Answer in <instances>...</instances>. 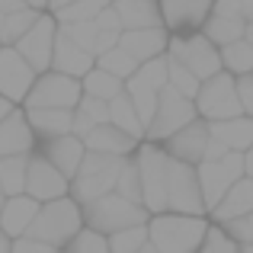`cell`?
Instances as JSON below:
<instances>
[{
    "instance_id": "1",
    "label": "cell",
    "mask_w": 253,
    "mask_h": 253,
    "mask_svg": "<svg viewBox=\"0 0 253 253\" xmlns=\"http://www.w3.org/2000/svg\"><path fill=\"white\" fill-rule=\"evenodd\" d=\"M211 221L196 215H151L148 244L157 253H199Z\"/></svg>"
},
{
    "instance_id": "2",
    "label": "cell",
    "mask_w": 253,
    "mask_h": 253,
    "mask_svg": "<svg viewBox=\"0 0 253 253\" xmlns=\"http://www.w3.org/2000/svg\"><path fill=\"white\" fill-rule=\"evenodd\" d=\"M81 228H84L81 205H77L71 196H64V199H55V202L39 205L36 221H32V228L26 231L23 237L42 241V244H48L51 250H64L77 237V231H81Z\"/></svg>"
},
{
    "instance_id": "3",
    "label": "cell",
    "mask_w": 253,
    "mask_h": 253,
    "mask_svg": "<svg viewBox=\"0 0 253 253\" xmlns=\"http://www.w3.org/2000/svg\"><path fill=\"white\" fill-rule=\"evenodd\" d=\"M81 215H84V228L96 231V234H103V237L119 234V231H128V228H141V224L151 221V215L144 211V205L128 202V199L116 196V192L81 205Z\"/></svg>"
},
{
    "instance_id": "4",
    "label": "cell",
    "mask_w": 253,
    "mask_h": 253,
    "mask_svg": "<svg viewBox=\"0 0 253 253\" xmlns=\"http://www.w3.org/2000/svg\"><path fill=\"white\" fill-rule=\"evenodd\" d=\"M122 161L125 157H109V154H93L86 151L77 173L71 176V186H68V196L74 199L77 205H86L93 199H103L109 192H116V176L122 170Z\"/></svg>"
},
{
    "instance_id": "5",
    "label": "cell",
    "mask_w": 253,
    "mask_h": 253,
    "mask_svg": "<svg viewBox=\"0 0 253 253\" xmlns=\"http://www.w3.org/2000/svg\"><path fill=\"white\" fill-rule=\"evenodd\" d=\"M138 176H141V205L148 215H167V164L161 144L141 141L135 151Z\"/></svg>"
},
{
    "instance_id": "6",
    "label": "cell",
    "mask_w": 253,
    "mask_h": 253,
    "mask_svg": "<svg viewBox=\"0 0 253 253\" xmlns=\"http://www.w3.org/2000/svg\"><path fill=\"white\" fill-rule=\"evenodd\" d=\"M196 106H192V99L179 96L176 90H170V86H164L161 93H157V109L154 116H151L148 128H144V141L151 144H161L167 141L170 135H176L179 128H186L189 122H196Z\"/></svg>"
},
{
    "instance_id": "7",
    "label": "cell",
    "mask_w": 253,
    "mask_h": 253,
    "mask_svg": "<svg viewBox=\"0 0 253 253\" xmlns=\"http://www.w3.org/2000/svg\"><path fill=\"white\" fill-rule=\"evenodd\" d=\"M167 58L179 61L192 77L209 81V77L221 74V55L218 48L202 36V32H189V36H170Z\"/></svg>"
},
{
    "instance_id": "8",
    "label": "cell",
    "mask_w": 253,
    "mask_h": 253,
    "mask_svg": "<svg viewBox=\"0 0 253 253\" xmlns=\"http://www.w3.org/2000/svg\"><path fill=\"white\" fill-rule=\"evenodd\" d=\"M196 116L202 122H224V119H234V116H244L241 112V103H237V86H234V77L231 74H215L209 81H202L196 99Z\"/></svg>"
},
{
    "instance_id": "9",
    "label": "cell",
    "mask_w": 253,
    "mask_h": 253,
    "mask_svg": "<svg viewBox=\"0 0 253 253\" xmlns=\"http://www.w3.org/2000/svg\"><path fill=\"white\" fill-rule=\"evenodd\" d=\"M81 96H84L81 81L64 77L58 71H45V74L36 77V84L26 93L19 109H77Z\"/></svg>"
},
{
    "instance_id": "10",
    "label": "cell",
    "mask_w": 253,
    "mask_h": 253,
    "mask_svg": "<svg viewBox=\"0 0 253 253\" xmlns=\"http://www.w3.org/2000/svg\"><path fill=\"white\" fill-rule=\"evenodd\" d=\"M167 211L170 215H196V218H209L202 202V189L196 179V167L183 161L167 164Z\"/></svg>"
},
{
    "instance_id": "11",
    "label": "cell",
    "mask_w": 253,
    "mask_h": 253,
    "mask_svg": "<svg viewBox=\"0 0 253 253\" xmlns=\"http://www.w3.org/2000/svg\"><path fill=\"white\" fill-rule=\"evenodd\" d=\"M244 176V157L237 151H228L221 161H202L196 167V179L199 189H202V202L205 211H211L218 202L224 199V192Z\"/></svg>"
},
{
    "instance_id": "12",
    "label": "cell",
    "mask_w": 253,
    "mask_h": 253,
    "mask_svg": "<svg viewBox=\"0 0 253 253\" xmlns=\"http://www.w3.org/2000/svg\"><path fill=\"white\" fill-rule=\"evenodd\" d=\"M55 36H58V19L51 16V13H42V16L36 19V26H32V29L13 45V48L19 51V58H23L36 74H45V71L51 68Z\"/></svg>"
},
{
    "instance_id": "13",
    "label": "cell",
    "mask_w": 253,
    "mask_h": 253,
    "mask_svg": "<svg viewBox=\"0 0 253 253\" xmlns=\"http://www.w3.org/2000/svg\"><path fill=\"white\" fill-rule=\"evenodd\" d=\"M215 0H157L161 6V23L170 36H189L199 32L209 19Z\"/></svg>"
},
{
    "instance_id": "14",
    "label": "cell",
    "mask_w": 253,
    "mask_h": 253,
    "mask_svg": "<svg viewBox=\"0 0 253 253\" xmlns=\"http://www.w3.org/2000/svg\"><path fill=\"white\" fill-rule=\"evenodd\" d=\"M68 186L71 183L61 173L51 167L39 151H32L29 167H26V196L36 199L39 205H45V202H55V199H64L68 196Z\"/></svg>"
},
{
    "instance_id": "15",
    "label": "cell",
    "mask_w": 253,
    "mask_h": 253,
    "mask_svg": "<svg viewBox=\"0 0 253 253\" xmlns=\"http://www.w3.org/2000/svg\"><path fill=\"white\" fill-rule=\"evenodd\" d=\"M36 71L19 58L16 48H0V96L13 106H23L26 93L36 84Z\"/></svg>"
},
{
    "instance_id": "16",
    "label": "cell",
    "mask_w": 253,
    "mask_h": 253,
    "mask_svg": "<svg viewBox=\"0 0 253 253\" xmlns=\"http://www.w3.org/2000/svg\"><path fill=\"white\" fill-rule=\"evenodd\" d=\"M205 144H209V125H205L202 119H196V122H189L186 128H179L176 135H170L167 141H161V148L173 161L199 167L202 157H205Z\"/></svg>"
},
{
    "instance_id": "17",
    "label": "cell",
    "mask_w": 253,
    "mask_h": 253,
    "mask_svg": "<svg viewBox=\"0 0 253 253\" xmlns=\"http://www.w3.org/2000/svg\"><path fill=\"white\" fill-rule=\"evenodd\" d=\"M167 45H170V32L164 26H151V29H131L119 36V48L128 51L138 64L144 61H154V58L167 55Z\"/></svg>"
},
{
    "instance_id": "18",
    "label": "cell",
    "mask_w": 253,
    "mask_h": 253,
    "mask_svg": "<svg viewBox=\"0 0 253 253\" xmlns=\"http://www.w3.org/2000/svg\"><path fill=\"white\" fill-rule=\"evenodd\" d=\"M36 151L58 173H61L68 183H71V176L77 173V167H81V161H84V154H86L84 141H81V138H74V135H61V138H51V141H42Z\"/></svg>"
},
{
    "instance_id": "19",
    "label": "cell",
    "mask_w": 253,
    "mask_h": 253,
    "mask_svg": "<svg viewBox=\"0 0 253 253\" xmlns=\"http://www.w3.org/2000/svg\"><path fill=\"white\" fill-rule=\"evenodd\" d=\"M36 148H39V141L29 128V119H26V112L16 106V109L0 122V157L32 154Z\"/></svg>"
},
{
    "instance_id": "20",
    "label": "cell",
    "mask_w": 253,
    "mask_h": 253,
    "mask_svg": "<svg viewBox=\"0 0 253 253\" xmlns=\"http://www.w3.org/2000/svg\"><path fill=\"white\" fill-rule=\"evenodd\" d=\"M93 68H96V58H93L90 51H84L81 45H74L68 36L58 32V36H55V51H51V68L48 71H58V74H64V77L81 81V77L90 74Z\"/></svg>"
},
{
    "instance_id": "21",
    "label": "cell",
    "mask_w": 253,
    "mask_h": 253,
    "mask_svg": "<svg viewBox=\"0 0 253 253\" xmlns=\"http://www.w3.org/2000/svg\"><path fill=\"white\" fill-rule=\"evenodd\" d=\"M36 215H39L36 199H29L26 192L23 196H10V199H3V209H0V231H3L10 241H16V237H23L26 231L32 228Z\"/></svg>"
},
{
    "instance_id": "22",
    "label": "cell",
    "mask_w": 253,
    "mask_h": 253,
    "mask_svg": "<svg viewBox=\"0 0 253 253\" xmlns=\"http://www.w3.org/2000/svg\"><path fill=\"white\" fill-rule=\"evenodd\" d=\"M250 211H253V179L241 176L228 192H224L221 202L209 211V221L211 224H228V221H234V218H241V215H250Z\"/></svg>"
},
{
    "instance_id": "23",
    "label": "cell",
    "mask_w": 253,
    "mask_h": 253,
    "mask_svg": "<svg viewBox=\"0 0 253 253\" xmlns=\"http://www.w3.org/2000/svg\"><path fill=\"white\" fill-rule=\"evenodd\" d=\"M138 144H141V141L128 138L125 131H119L116 125H109V122L96 125V128L84 138L86 151H93V154H109V157H131L138 151Z\"/></svg>"
},
{
    "instance_id": "24",
    "label": "cell",
    "mask_w": 253,
    "mask_h": 253,
    "mask_svg": "<svg viewBox=\"0 0 253 253\" xmlns=\"http://www.w3.org/2000/svg\"><path fill=\"white\" fill-rule=\"evenodd\" d=\"M23 112L29 119V128L39 144L71 135V128H74V109H23Z\"/></svg>"
},
{
    "instance_id": "25",
    "label": "cell",
    "mask_w": 253,
    "mask_h": 253,
    "mask_svg": "<svg viewBox=\"0 0 253 253\" xmlns=\"http://www.w3.org/2000/svg\"><path fill=\"white\" fill-rule=\"evenodd\" d=\"M112 10H116L119 23H122V32L164 26L161 23V6H157V0H112Z\"/></svg>"
},
{
    "instance_id": "26",
    "label": "cell",
    "mask_w": 253,
    "mask_h": 253,
    "mask_svg": "<svg viewBox=\"0 0 253 253\" xmlns=\"http://www.w3.org/2000/svg\"><path fill=\"white\" fill-rule=\"evenodd\" d=\"M205 125H209V138H215L228 151L244 154L253 144V119L247 116H234V119H224V122H205Z\"/></svg>"
},
{
    "instance_id": "27",
    "label": "cell",
    "mask_w": 253,
    "mask_h": 253,
    "mask_svg": "<svg viewBox=\"0 0 253 253\" xmlns=\"http://www.w3.org/2000/svg\"><path fill=\"white\" fill-rule=\"evenodd\" d=\"M81 90H84V96H93V99H103V103H112L116 96H122V93H125V81L106 74L103 68H93L90 74L81 77Z\"/></svg>"
},
{
    "instance_id": "28",
    "label": "cell",
    "mask_w": 253,
    "mask_h": 253,
    "mask_svg": "<svg viewBox=\"0 0 253 253\" xmlns=\"http://www.w3.org/2000/svg\"><path fill=\"white\" fill-rule=\"evenodd\" d=\"M32 154H16V157H0V192L3 199L23 196L26 192V167Z\"/></svg>"
},
{
    "instance_id": "29",
    "label": "cell",
    "mask_w": 253,
    "mask_h": 253,
    "mask_svg": "<svg viewBox=\"0 0 253 253\" xmlns=\"http://www.w3.org/2000/svg\"><path fill=\"white\" fill-rule=\"evenodd\" d=\"M109 125H116L119 131H125V135L135 138V141H144V125H141L135 106H131V99L125 96V93L109 103Z\"/></svg>"
},
{
    "instance_id": "30",
    "label": "cell",
    "mask_w": 253,
    "mask_h": 253,
    "mask_svg": "<svg viewBox=\"0 0 253 253\" xmlns=\"http://www.w3.org/2000/svg\"><path fill=\"white\" fill-rule=\"evenodd\" d=\"M244 19H224V16H209L202 23V36L209 39L215 48H224V45H231V42H241L244 39Z\"/></svg>"
},
{
    "instance_id": "31",
    "label": "cell",
    "mask_w": 253,
    "mask_h": 253,
    "mask_svg": "<svg viewBox=\"0 0 253 253\" xmlns=\"http://www.w3.org/2000/svg\"><path fill=\"white\" fill-rule=\"evenodd\" d=\"M125 86H135V90H148V93H161L167 86V55L154 58V61L138 64V71L125 81Z\"/></svg>"
},
{
    "instance_id": "32",
    "label": "cell",
    "mask_w": 253,
    "mask_h": 253,
    "mask_svg": "<svg viewBox=\"0 0 253 253\" xmlns=\"http://www.w3.org/2000/svg\"><path fill=\"white\" fill-rule=\"evenodd\" d=\"M218 55H221V71L231 77H247L253 74V45H247L241 39V42H231L224 45V48H218Z\"/></svg>"
},
{
    "instance_id": "33",
    "label": "cell",
    "mask_w": 253,
    "mask_h": 253,
    "mask_svg": "<svg viewBox=\"0 0 253 253\" xmlns=\"http://www.w3.org/2000/svg\"><path fill=\"white\" fill-rule=\"evenodd\" d=\"M42 16L39 10H19V13H10V16H3V23H0V45L3 48H13V45L19 42V39L26 36V32L36 26V19Z\"/></svg>"
},
{
    "instance_id": "34",
    "label": "cell",
    "mask_w": 253,
    "mask_h": 253,
    "mask_svg": "<svg viewBox=\"0 0 253 253\" xmlns=\"http://www.w3.org/2000/svg\"><path fill=\"white\" fill-rule=\"evenodd\" d=\"M116 196H122V199H128V202L141 205V176H138L135 154L122 161V170H119V176H116Z\"/></svg>"
},
{
    "instance_id": "35",
    "label": "cell",
    "mask_w": 253,
    "mask_h": 253,
    "mask_svg": "<svg viewBox=\"0 0 253 253\" xmlns=\"http://www.w3.org/2000/svg\"><path fill=\"white\" fill-rule=\"evenodd\" d=\"M96 68H103L106 74L119 77V81H128V77L138 71V61L128 55V51L112 48V51H106V55H99V58H96Z\"/></svg>"
},
{
    "instance_id": "36",
    "label": "cell",
    "mask_w": 253,
    "mask_h": 253,
    "mask_svg": "<svg viewBox=\"0 0 253 253\" xmlns=\"http://www.w3.org/2000/svg\"><path fill=\"white\" fill-rule=\"evenodd\" d=\"M167 86H170V90H176L179 96H186V99H196V93H199V86H202V81H199V77H192L179 61L167 58Z\"/></svg>"
},
{
    "instance_id": "37",
    "label": "cell",
    "mask_w": 253,
    "mask_h": 253,
    "mask_svg": "<svg viewBox=\"0 0 253 253\" xmlns=\"http://www.w3.org/2000/svg\"><path fill=\"white\" fill-rule=\"evenodd\" d=\"M106 241H109V253H138L144 244H148V224L119 231V234H109Z\"/></svg>"
},
{
    "instance_id": "38",
    "label": "cell",
    "mask_w": 253,
    "mask_h": 253,
    "mask_svg": "<svg viewBox=\"0 0 253 253\" xmlns=\"http://www.w3.org/2000/svg\"><path fill=\"white\" fill-rule=\"evenodd\" d=\"M64 253H109V241L90 228H81L77 237L64 247Z\"/></svg>"
},
{
    "instance_id": "39",
    "label": "cell",
    "mask_w": 253,
    "mask_h": 253,
    "mask_svg": "<svg viewBox=\"0 0 253 253\" xmlns=\"http://www.w3.org/2000/svg\"><path fill=\"white\" fill-rule=\"evenodd\" d=\"M58 32L68 36L74 45H81L84 51H90V55H93V45H96V36H99L93 23H58Z\"/></svg>"
},
{
    "instance_id": "40",
    "label": "cell",
    "mask_w": 253,
    "mask_h": 253,
    "mask_svg": "<svg viewBox=\"0 0 253 253\" xmlns=\"http://www.w3.org/2000/svg\"><path fill=\"white\" fill-rule=\"evenodd\" d=\"M218 228H221L237 247H253V211L234 218V221H228V224H218Z\"/></svg>"
},
{
    "instance_id": "41",
    "label": "cell",
    "mask_w": 253,
    "mask_h": 253,
    "mask_svg": "<svg viewBox=\"0 0 253 253\" xmlns=\"http://www.w3.org/2000/svg\"><path fill=\"white\" fill-rule=\"evenodd\" d=\"M199 253H241V247H237L218 224H211L209 234H205V241H202V247H199Z\"/></svg>"
},
{
    "instance_id": "42",
    "label": "cell",
    "mask_w": 253,
    "mask_h": 253,
    "mask_svg": "<svg viewBox=\"0 0 253 253\" xmlns=\"http://www.w3.org/2000/svg\"><path fill=\"white\" fill-rule=\"evenodd\" d=\"M77 109H81V112H84L86 119H90L93 125H103V122H109V103H103V99L81 96V103H77Z\"/></svg>"
},
{
    "instance_id": "43",
    "label": "cell",
    "mask_w": 253,
    "mask_h": 253,
    "mask_svg": "<svg viewBox=\"0 0 253 253\" xmlns=\"http://www.w3.org/2000/svg\"><path fill=\"white\" fill-rule=\"evenodd\" d=\"M234 86H237V103H241V112L247 119H253V74L234 77Z\"/></svg>"
},
{
    "instance_id": "44",
    "label": "cell",
    "mask_w": 253,
    "mask_h": 253,
    "mask_svg": "<svg viewBox=\"0 0 253 253\" xmlns=\"http://www.w3.org/2000/svg\"><path fill=\"white\" fill-rule=\"evenodd\" d=\"M93 26H96L99 32H116V36H122V23H119V16H116L112 6H106V10L93 19Z\"/></svg>"
},
{
    "instance_id": "45",
    "label": "cell",
    "mask_w": 253,
    "mask_h": 253,
    "mask_svg": "<svg viewBox=\"0 0 253 253\" xmlns=\"http://www.w3.org/2000/svg\"><path fill=\"white\" fill-rule=\"evenodd\" d=\"M10 253H55V250H51L48 244H42V241H32V237H16Z\"/></svg>"
},
{
    "instance_id": "46",
    "label": "cell",
    "mask_w": 253,
    "mask_h": 253,
    "mask_svg": "<svg viewBox=\"0 0 253 253\" xmlns=\"http://www.w3.org/2000/svg\"><path fill=\"white\" fill-rule=\"evenodd\" d=\"M112 48H119V36H116V32H99V36H96V45H93V58L106 55V51H112Z\"/></svg>"
},
{
    "instance_id": "47",
    "label": "cell",
    "mask_w": 253,
    "mask_h": 253,
    "mask_svg": "<svg viewBox=\"0 0 253 253\" xmlns=\"http://www.w3.org/2000/svg\"><path fill=\"white\" fill-rule=\"evenodd\" d=\"M19 10H26L23 0H0V16H10V13H19ZM29 10H32V6H29Z\"/></svg>"
},
{
    "instance_id": "48",
    "label": "cell",
    "mask_w": 253,
    "mask_h": 253,
    "mask_svg": "<svg viewBox=\"0 0 253 253\" xmlns=\"http://www.w3.org/2000/svg\"><path fill=\"white\" fill-rule=\"evenodd\" d=\"M244 176H247V179H253V144H250V148L247 151H244Z\"/></svg>"
},
{
    "instance_id": "49",
    "label": "cell",
    "mask_w": 253,
    "mask_h": 253,
    "mask_svg": "<svg viewBox=\"0 0 253 253\" xmlns=\"http://www.w3.org/2000/svg\"><path fill=\"white\" fill-rule=\"evenodd\" d=\"M241 19L253 23V0H241Z\"/></svg>"
},
{
    "instance_id": "50",
    "label": "cell",
    "mask_w": 253,
    "mask_h": 253,
    "mask_svg": "<svg viewBox=\"0 0 253 253\" xmlns=\"http://www.w3.org/2000/svg\"><path fill=\"white\" fill-rule=\"evenodd\" d=\"M71 3H74V0H48V10H45V13H51V16H55V13H61L64 6H71Z\"/></svg>"
},
{
    "instance_id": "51",
    "label": "cell",
    "mask_w": 253,
    "mask_h": 253,
    "mask_svg": "<svg viewBox=\"0 0 253 253\" xmlns=\"http://www.w3.org/2000/svg\"><path fill=\"white\" fill-rule=\"evenodd\" d=\"M26 6H32V10H39V13H45L48 10V0H23Z\"/></svg>"
},
{
    "instance_id": "52",
    "label": "cell",
    "mask_w": 253,
    "mask_h": 253,
    "mask_svg": "<svg viewBox=\"0 0 253 253\" xmlns=\"http://www.w3.org/2000/svg\"><path fill=\"white\" fill-rule=\"evenodd\" d=\"M13 109H16V106H13V103H6V99H3V96H0V122H3V119H6V116H10V112H13Z\"/></svg>"
},
{
    "instance_id": "53",
    "label": "cell",
    "mask_w": 253,
    "mask_h": 253,
    "mask_svg": "<svg viewBox=\"0 0 253 253\" xmlns=\"http://www.w3.org/2000/svg\"><path fill=\"white\" fill-rule=\"evenodd\" d=\"M10 247H13V241L3 234V231H0V253H10Z\"/></svg>"
},
{
    "instance_id": "54",
    "label": "cell",
    "mask_w": 253,
    "mask_h": 253,
    "mask_svg": "<svg viewBox=\"0 0 253 253\" xmlns=\"http://www.w3.org/2000/svg\"><path fill=\"white\" fill-rule=\"evenodd\" d=\"M244 42H247V45H253V23H247V26H244Z\"/></svg>"
},
{
    "instance_id": "55",
    "label": "cell",
    "mask_w": 253,
    "mask_h": 253,
    "mask_svg": "<svg viewBox=\"0 0 253 253\" xmlns=\"http://www.w3.org/2000/svg\"><path fill=\"white\" fill-rule=\"evenodd\" d=\"M138 253H157V250H154V247H151V244H144V247H141V250H138Z\"/></svg>"
},
{
    "instance_id": "56",
    "label": "cell",
    "mask_w": 253,
    "mask_h": 253,
    "mask_svg": "<svg viewBox=\"0 0 253 253\" xmlns=\"http://www.w3.org/2000/svg\"><path fill=\"white\" fill-rule=\"evenodd\" d=\"M241 253H253V247H241Z\"/></svg>"
},
{
    "instance_id": "57",
    "label": "cell",
    "mask_w": 253,
    "mask_h": 253,
    "mask_svg": "<svg viewBox=\"0 0 253 253\" xmlns=\"http://www.w3.org/2000/svg\"><path fill=\"white\" fill-rule=\"evenodd\" d=\"M0 209H3V199H0Z\"/></svg>"
},
{
    "instance_id": "58",
    "label": "cell",
    "mask_w": 253,
    "mask_h": 253,
    "mask_svg": "<svg viewBox=\"0 0 253 253\" xmlns=\"http://www.w3.org/2000/svg\"><path fill=\"white\" fill-rule=\"evenodd\" d=\"M55 253H64V250H55Z\"/></svg>"
},
{
    "instance_id": "59",
    "label": "cell",
    "mask_w": 253,
    "mask_h": 253,
    "mask_svg": "<svg viewBox=\"0 0 253 253\" xmlns=\"http://www.w3.org/2000/svg\"><path fill=\"white\" fill-rule=\"evenodd\" d=\"M0 199H3V192H0Z\"/></svg>"
},
{
    "instance_id": "60",
    "label": "cell",
    "mask_w": 253,
    "mask_h": 253,
    "mask_svg": "<svg viewBox=\"0 0 253 253\" xmlns=\"http://www.w3.org/2000/svg\"><path fill=\"white\" fill-rule=\"evenodd\" d=\"M0 48H3V45H0Z\"/></svg>"
}]
</instances>
